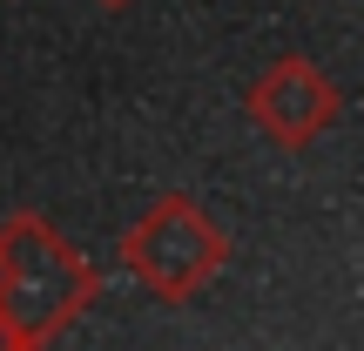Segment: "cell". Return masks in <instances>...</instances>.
Masks as SVG:
<instances>
[{
	"instance_id": "6da1fadb",
	"label": "cell",
	"mask_w": 364,
	"mask_h": 351,
	"mask_svg": "<svg viewBox=\"0 0 364 351\" xmlns=\"http://www.w3.org/2000/svg\"><path fill=\"white\" fill-rule=\"evenodd\" d=\"M102 298V271L54 230L48 216H7L0 223V331L7 351L54 345L75 331V318Z\"/></svg>"
},
{
	"instance_id": "7a4b0ae2",
	"label": "cell",
	"mask_w": 364,
	"mask_h": 351,
	"mask_svg": "<svg viewBox=\"0 0 364 351\" xmlns=\"http://www.w3.org/2000/svg\"><path fill=\"white\" fill-rule=\"evenodd\" d=\"M223 257H230V236H223V223L209 216L196 196H156L149 216L135 223L129 243H122L129 277L162 304H189L196 290L223 271Z\"/></svg>"
},
{
	"instance_id": "3957f363",
	"label": "cell",
	"mask_w": 364,
	"mask_h": 351,
	"mask_svg": "<svg viewBox=\"0 0 364 351\" xmlns=\"http://www.w3.org/2000/svg\"><path fill=\"white\" fill-rule=\"evenodd\" d=\"M243 108H250V122H257L277 149H311V142H324V135L338 129L344 88H338L317 61L284 54V61H270L257 81H250Z\"/></svg>"
},
{
	"instance_id": "277c9868",
	"label": "cell",
	"mask_w": 364,
	"mask_h": 351,
	"mask_svg": "<svg viewBox=\"0 0 364 351\" xmlns=\"http://www.w3.org/2000/svg\"><path fill=\"white\" fill-rule=\"evenodd\" d=\"M102 7H122V0H102Z\"/></svg>"
}]
</instances>
